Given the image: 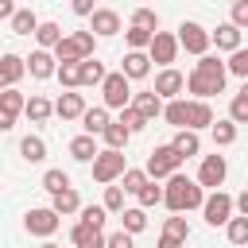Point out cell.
I'll use <instances>...</instances> for the list:
<instances>
[{
	"label": "cell",
	"instance_id": "obj_35",
	"mask_svg": "<svg viewBox=\"0 0 248 248\" xmlns=\"http://www.w3.org/2000/svg\"><path fill=\"white\" fill-rule=\"evenodd\" d=\"M128 140H132V132H128L120 120H112V124H108V132H105V143H108V151H124V147H128Z\"/></svg>",
	"mask_w": 248,
	"mask_h": 248
},
{
	"label": "cell",
	"instance_id": "obj_28",
	"mask_svg": "<svg viewBox=\"0 0 248 248\" xmlns=\"http://www.w3.org/2000/svg\"><path fill=\"white\" fill-rule=\"evenodd\" d=\"M62 39H66V35H62V27H58V23H50V19H46V23L39 27V35H35L39 50H58V43H62Z\"/></svg>",
	"mask_w": 248,
	"mask_h": 248
},
{
	"label": "cell",
	"instance_id": "obj_15",
	"mask_svg": "<svg viewBox=\"0 0 248 248\" xmlns=\"http://www.w3.org/2000/svg\"><path fill=\"white\" fill-rule=\"evenodd\" d=\"M27 74L39 78V81L58 78V58H54V50H31V58H27Z\"/></svg>",
	"mask_w": 248,
	"mask_h": 248
},
{
	"label": "cell",
	"instance_id": "obj_31",
	"mask_svg": "<svg viewBox=\"0 0 248 248\" xmlns=\"http://www.w3.org/2000/svg\"><path fill=\"white\" fill-rule=\"evenodd\" d=\"M43 190H46V194L54 198V194H66V190H74V186H70V174H66V170L50 167V170L43 174Z\"/></svg>",
	"mask_w": 248,
	"mask_h": 248
},
{
	"label": "cell",
	"instance_id": "obj_2",
	"mask_svg": "<svg viewBox=\"0 0 248 248\" xmlns=\"http://www.w3.org/2000/svg\"><path fill=\"white\" fill-rule=\"evenodd\" d=\"M205 190H202V182L198 178H186L182 170L174 174V178H167V186H163V205L170 209V213H190V209H202L205 205Z\"/></svg>",
	"mask_w": 248,
	"mask_h": 248
},
{
	"label": "cell",
	"instance_id": "obj_50",
	"mask_svg": "<svg viewBox=\"0 0 248 248\" xmlns=\"http://www.w3.org/2000/svg\"><path fill=\"white\" fill-rule=\"evenodd\" d=\"M108 248H136V240H132V232H124V229H120V232H112V236H108Z\"/></svg>",
	"mask_w": 248,
	"mask_h": 248
},
{
	"label": "cell",
	"instance_id": "obj_16",
	"mask_svg": "<svg viewBox=\"0 0 248 248\" xmlns=\"http://www.w3.org/2000/svg\"><path fill=\"white\" fill-rule=\"evenodd\" d=\"M120 74H124L128 81H143V78L151 74V54H147V50H128L124 62H120Z\"/></svg>",
	"mask_w": 248,
	"mask_h": 248
},
{
	"label": "cell",
	"instance_id": "obj_3",
	"mask_svg": "<svg viewBox=\"0 0 248 248\" xmlns=\"http://www.w3.org/2000/svg\"><path fill=\"white\" fill-rule=\"evenodd\" d=\"M93 46H97V35H93V31H74V35H66V39L58 43L54 58H58V66H66V62H85V58H97Z\"/></svg>",
	"mask_w": 248,
	"mask_h": 248
},
{
	"label": "cell",
	"instance_id": "obj_34",
	"mask_svg": "<svg viewBox=\"0 0 248 248\" xmlns=\"http://www.w3.org/2000/svg\"><path fill=\"white\" fill-rule=\"evenodd\" d=\"M124 39H128V50H151L155 31H147V27H128V31H124Z\"/></svg>",
	"mask_w": 248,
	"mask_h": 248
},
{
	"label": "cell",
	"instance_id": "obj_39",
	"mask_svg": "<svg viewBox=\"0 0 248 248\" xmlns=\"http://www.w3.org/2000/svg\"><path fill=\"white\" fill-rule=\"evenodd\" d=\"M147 182H151V174H147V170H140V167H128V174L120 178L124 194H140V190H143Z\"/></svg>",
	"mask_w": 248,
	"mask_h": 248
},
{
	"label": "cell",
	"instance_id": "obj_20",
	"mask_svg": "<svg viewBox=\"0 0 248 248\" xmlns=\"http://www.w3.org/2000/svg\"><path fill=\"white\" fill-rule=\"evenodd\" d=\"M54 112L62 116V120H81L89 108H85V101H81V93H62L58 101H54Z\"/></svg>",
	"mask_w": 248,
	"mask_h": 248
},
{
	"label": "cell",
	"instance_id": "obj_45",
	"mask_svg": "<svg viewBox=\"0 0 248 248\" xmlns=\"http://www.w3.org/2000/svg\"><path fill=\"white\" fill-rule=\"evenodd\" d=\"M81 221L105 232V221H108V209H105V205H85V209H81Z\"/></svg>",
	"mask_w": 248,
	"mask_h": 248
},
{
	"label": "cell",
	"instance_id": "obj_1",
	"mask_svg": "<svg viewBox=\"0 0 248 248\" xmlns=\"http://www.w3.org/2000/svg\"><path fill=\"white\" fill-rule=\"evenodd\" d=\"M225 78H229V62H221L217 54H205L194 62V70L186 74V89L194 93V101H209L213 93L225 89Z\"/></svg>",
	"mask_w": 248,
	"mask_h": 248
},
{
	"label": "cell",
	"instance_id": "obj_14",
	"mask_svg": "<svg viewBox=\"0 0 248 248\" xmlns=\"http://www.w3.org/2000/svg\"><path fill=\"white\" fill-rule=\"evenodd\" d=\"M89 31H93L97 39H112V35L120 31V12H112V8H97V12L89 16Z\"/></svg>",
	"mask_w": 248,
	"mask_h": 248
},
{
	"label": "cell",
	"instance_id": "obj_5",
	"mask_svg": "<svg viewBox=\"0 0 248 248\" xmlns=\"http://www.w3.org/2000/svg\"><path fill=\"white\" fill-rule=\"evenodd\" d=\"M128 174V159H124V151H101L97 155V163H93V178L101 182V186H112L116 178H124Z\"/></svg>",
	"mask_w": 248,
	"mask_h": 248
},
{
	"label": "cell",
	"instance_id": "obj_7",
	"mask_svg": "<svg viewBox=\"0 0 248 248\" xmlns=\"http://www.w3.org/2000/svg\"><path fill=\"white\" fill-rule=\"evenodd\" d=\"M101 93H105V108H120V112H124V108L132 105V97H136V93H132V81H128V78H124L120 70L105 78Z\"/></svg>",
	"mask_w": 248,
	"mask_h": 248
},
{
	"label": "cell",
	"instance_id": "obj_48",
	"mask_svg": "<svg viewBox=\"0 0 248 248\" xmlns=\"http://www.w3.org/2000/svg\"><path fill=\"white\" fill-rule=\"evenodd\" d=\"M120 124H124V128H128V132H132V136H136V132H143V128H147V120H143V116H140V112H136V108H132V105H128V108H124V112H120Z\"/></svg>",
	"mask_w": 248,
	"mask_h": 248
},
{
	"label": "cell",
	"instance_id": "obj_26",
	"mask_svg": "<svg viewBox=\"0 0 248 248\" xmlns=\"http://www.w3.org/2000/svg\"><path fill=\"white\" fill-rule=\"evenodd\" d=\"M50 209H54L58 217H70V213H81L85 205H81L78 190H66V194H54V198H50Z\"/></svg>",
	"mask_w": 248,
	"mask_h": 248
},
{
	"label": "cell",
	"instance_id": "obj_38",
	"mask_svg": "<svg viewBox=\"0 0 248 248\" xmlns=\"http://www.w3.org/2000/svg\"><path fill=\"white\" fill-rule=\"evenodd\" d=\"M209 136H213L217 147H229V143H236V124H232V120H217V124L209 128Z\"/></svg>",
	"mask_w": 248,
	"mask_h": 248
},
{
	"label": "cell",
	"instance_id": "obj_40",
	"mask_svg": "<svg viewBox=\"0 0 248 248\" xmlns=\"http://www.w3.org/2000/svg\"><path fill=\"white\" fill-rule=\"evenodd\" d=\"M163 232L186 244V240H190V221H186L182 213H174V217H167V221H163Z\"/></svg>",
	"mask_w": 248,
	"mask_h": 248
},
{
	"label": "cell",
	"instance_id": "obj_44",
	"mask_svg": "<svg viewBox=\"0 0 248 248\" xmlns=\"http://www.w3.org/2000/svg\"><path fill=\"white\" fill-rule=\"evenodd\" d=\"M108 213H124V186H105V202H101Z\"/></svg>",
	"mask_w": 248,
	"mask_h": 248
},
{
	"label": "cell",
	"instance_id": "obj_17",
	"mask_svg": "<svg viewBox=\"0 0 248 248\" xmlns=\"http://www.w3.org/2000/svg\"><path fill=\"white\" fill-rule=\"evenodd\" d=\"M70 244H74V248H108V236H105L101 229L78 221V225L70 229Z\"/></svg>",
	"mask_w": 248,
	"mask_h": 248
},
{
	"label": "cell",
	"instance_id": "obj_12",
	"mask_svg": "<svg viewBox=\"0 0 248 248\" xmlns=\"http://www.w3.org/2000/svg\"><path fill=\"white\" fill-rule=\"evenodd\" d=\"M19 112H27V97H23L19 89H4V93H0V128L12 132Z\"/></svg>",
	"mask_w": 248,
	"mask_h": 248
},
{
	"label": "cell",
	"instance_id": "obj_51",
	"mask_svg": "<svg viewBox=\"0 0 248 248\" xmlns=\"http://www.w3.org/2000/svg\"><path fill=\"white\" fill-rule=\"evenodd\" d=\"M74 12H78V16H93V12H97V8H93V4H89V0H74Z\"/></svg>",
	"mask_w": 248,
	"mask_h": 248
},
{
	"label": "cell",
	"instance_id": "obj_6",
	"mask_svg": "<svg viewBox=\"0 0 248 248\" xmlns=\"http://www.w3.org/2000/svg\"><path fill=\"white\" fill-rule=\"evenodd\" d=\"M209 43H213V31H205L202 23H194V19L178 23V46H182V50L205 58V54H209Z\"/></svg>",
	"mask_w": 248,
	"mask_h": 248
},
{
	"label": "cell",
	"instance_id": "obj_19",
	"mask_svg": "<svg viewBox=\"0 0 248 248\" xmlns=\"http://www.w3.org/2000/svg\"><path fill=\"white\" fill-rule=\"evenodd\" d=\"M27 74V58H19V54H4L0 58V85L4 89H16V81Z\"/></svg>",
	"mask_w": 248,
	"mask_h": 248
},
{
	"label": "cell",
	"instance_id": "obj_46",
	"mask_svg": "<svg viewBox=\"0 0 248 248\" xmlns=\"http://www.w3.org/2000/svg\"><path fill=\"white\" fill-rule=\"evenodd\" d=\"M229 74H236L240 81H248V46H240L236 54H229Z\"/></svg>",
	"mask_w": 248,
	"mask_h": 248
},
{
	"label": "cell",
	"instance_id": "obj_11",
	"mask_svg": "<svg viewBox=\"0 0 248 248\" xmlns=\"http://www.w3.org/2000/svg\"><path fill=\"white\" fill-rule=\"evenodd\" d=\"M225 174H229L225 155H205V159H202V167H198V182H202V190H213V194L221 190Z\"/></svg>",
	"mask_w": 248,
	"mask_h": 248
},
{
	"label": "cell",
	"instance_id": "obj_18",
	"mask_svg": "<svg viewBox=\"0 0 248 248\" xmlns=\"http://www.w3.org/2000/svg\"><path fill=\"white\" fill-rule=\"evenodd\" d=\"M132 108H136V112L151 124L155 116H163V112H167V101H163L155 89H147V93H136V97H132Z\"/></svg>",
	"mask_w": 248,
	"mask_h": 248
},
{
	"label": "cell",
	"instance_id": "obj_10",
	"mask_svg": "<svg viewBox=\"0 0 248 248\" xmlns=\"http://www.w3.org/2000/svg\"><path fill=\"white\" fill-rule=\"evenodd\" d=\"M178 50H182V46H178V35H170V31H159L147 54H151V62H155L159 70H174V58H178Z\"/></svg>",
	"mask_w": 248,
	"mask_h": 248
},
{
	"label": "cell",
	"instance_id": "obj_9",
	"mask_svg": "<svg viewBox=\"0 0 248 248\" xmlns=\"http://www.w3.org/2000/svg\"><path fill=\"white\" fill-rule=\"evenodd\" d=\"M58 225H62V217H58L50 205H43V209H27V213H23V229H27L31 236H54Z\"/></svg>",
	"mask_w": 248,
	"mask_h": 248
},
{
	"label": "cell",
	"instance_id": "obj_30",
	"mask_svg": "<svg viewBox=\"0 0 248 248\" xmlns=\"http://www.w3.org/2000/svg\"><path fill=\"white\" fill-rule=\"evenodd\" d=\"M19 155H23L27 163H43V159H46V143H43V136H23V140H19Z\"/></svg>",
	"mask_w": 248,
	"mask_h": 248
},
{
	"label": "cell",
	"instance_id": "obj_52",
	"mask_svg": "<svg viewBox=\"0 0 248 248\" xmlns=\"http://www.w3.org/2000/svg\"><path fill=\"white\" fill-rule=\"evenodd\" d=\"M159 248H182V240H174V236L163 232V236H159Z\"/></svg>",
	"mask_w": 248,
	"mask_h": 248
},
{
	"label": "cell",
	"instance_id": "obj_43",
	"mask_svg": "<svg viewBox=\"0 0 248 248\" xmlns=\"http://www.w3.org/2000/svg\"><path fill=\"white\" fill-rule=\"evenodd\" d=\"M58 81H62L66 89H78V85H81V62H66V66H58Z\"/></svg>",
	"mask_w": 248,
	"mask_h": 248
},
{
	"label": "cell",
	"instance_id": "obj_33",
	"mask_svg": "<svg viewBox=\"0 0 248 248\" xmlns=\"http://www.w3.org/2000/svg\"><path fill=\"white\" fill-rule=\"evenodd\" d=\"M50 112H54V105H50L46 97H39V93H31V97H27V120H31V124H43Z\"/></svg>",
	"mask_w": 248,
	"mask_h": 248
},
{
	"label": "cell",
	"instance_id": "obj_36",
	"mask_svg": "<svg viewBox=\"0 0 248 248\" xmlns=\"http://www.w3.org/2000/svg\"><path fill=\"white\" fill-rule=\"evenodd\" d=\"M120 221H124L120 229L136 236V232H143V229H147V209H140V205H136V209H124V213H120Z\"/></svg>",
	"mask_w": 248,
	"mask_h": 248
},
{
	"label": "cell",
	"instance_id": "obj_23",
	"mask_svg": "<svg viewBox=\"0 0 248 248\" xmlns=\"http://www.w3.org/2000/svg\"><path fill=\"white\" fill-rule=\"evenodd\" d=\"M213 43H217V50H229V54H236V50H240V27H236V23H217V31H213Z\"/></svg>",
	"mask_w": 248,
	"mask_h": 248
},
{
	"label": "cell",
	"instance_id": "obj_55",
	"mask_svg": "<svg viewBox=\"0 0 248 248\" xmlns=\"http://www.w3.org/2000/svg\"><path fill=\"white\" fill-rule=\"evenodd\" d=\"M39 248H62V244H50V240H46V244H39Z\"/></svg>",
	"mask_w": 248,
	"mask_h": 248
},
{
	"label": "cell",
	"instance_id": "obj_41",
	"mask_svg": "<svg viewBox=\"0 0 248 248\" xmlns=\"http://www.w3.org/2000/svg\"><path fill=\"white\" fill-rule=\"evenodd\" d=\"M132 27H147V31L159 35V12L155 8H136L132 12Z\"/></svg>",
	"mask_w": 248,
	"mask_h": 248
},
{
	"label": "cell",
	"instance_id": "obj_25",
	"mask_svg": "<svg viewBox=\"0 0 248 248\" xmlns=\"http://www.w3.org/2000/svg\"><path fill=\"white\" fill-rule=\"evenodd\" d=\"M108 124H112V120H108V108H105V105H97V108H89V112L81 116L85 136H105V132H108Z\"/></svg>",
	"mask_w": 248,
	"mask_h": 248
},
{
	"label": "cell",
	"instance_id": "obj_42",
	"mask_svg": "<svg viewBox=\"0 0 248 248\" xmlns=\"http://www.w3.org/2000/svg\"><path fill=\"white\" fill-rule=\"evenodd\" d=\"M136 202H140V209H151V205H163V186H155V178L136 194Z\"/></svg>",
	"mask_w": 248,
	"mask_h": 248
},
{
	"label": "cell",
	"instance_id": "obj_24",
	"mask_svg": "<svg viewBox=\"0 0 248 248\" xmlns=\"http://www.w3.org/2000/svg\"><path fill=\"white\" fill-rule=\"evenodd\" d=\"M163 120H167L170 128H178V132H186V128H190V101H186V97H178V101H170V105H167V112H163Z\"/></svg>",
	"mask_w": 248,
	"mask_h": 248
},
{
	"label": "cell",
	"instance_id": "obj_32",
	"mask_svg": "<svg viewBox=\"0 0 248 248\" xmlns=\"http://www.w3.org/2000/svg\"><path fill=\"white\" fill-rule=\"evenodd\" d=\"M105 62L101 58H85L81 62V85H105Z\"/></svg>",
	"mask_w": 248,
	"mask_h": 248
},
{
	"label": "cell",
	"instance_id": "obj_47",
	"mask_svg": "<svg viewBox=\"0 0 248 248\" xmlns=\"http://www.w3.org/2000/svg\"><path fill=\"white\" fill-rule=\"evenodd\" d=\"M229 120H232L236 128H240V124H248V101H244L240 93H236V97L229 101Z\"/></svg>",
	"mask_w": 248,
	"mask_h": 248
},
{
	"label": "cell",
	"instance_id": "obj_29",
	"mask_svg": "<svg viewBox=\"0 0 248 248\" xmlns=\"http://www.w3.org/2000/svg\"><path fill=\"white\" fill-rule=\"evenodd\" d=\"M170 147H174L182 159H190V155H198V151H202V140H198V132H174Z\"/></svg>",
	"mask_w": 248,
	"mask_h": 248
},
{
	"label": "cell",
	"instance_id": "obj_37",
	"mask_svg": "<svg viewBox=\"0 0 248 248\" xmlns=\"http://www.w3.org/2000/svg\"><path fill=\"white\" fill-rule=\"evenodd\" d=\"M225 232H229V244L232 248H248V217H232L225 225Z\"/></svg>",
	"mask_w": 248,
	"mask_h": 248
},
{
	"label": "cell",
	"instance_id": "obj_22",
	"mask_svg": "<svg viewBox=\"0 0 248 248\" xmlns=\"http://www.w3.org/2000/svg\"><path fill=\"white\" fill-rule=\"evenodd\" d=\"M70 155H74L78 163H97V155H101V151H97V136H85V132L74 136V140H70Z\"/></svg>",
	"mask_w": 248,
	"mask_h": 248
},
{
	"label": "cell",
	"instance_id": "obj_54",
	"mask_svg": "<svg viewBox=\"0 0 248 248\" xmlns=\"http://www.w3.org/2000/svg\"><path fill=\"white\" fill-rule=\"evenodd\" d=\"M240 97H244V101H248V81H244V85H240Z\"/></svg>",
	"mask_w": 248,
	"mask_h": 248
},
{
	"label": "cell",
	"instance_id": "obj_13",
	"mask_svg": "<svg viewBox=\"0 0 248 248\" xmlns=\"http://www.w3.org/2000/svg\"><path fill=\"white\" fill-rule=\"evenodd\" d=\"M182 89H186V74H178V70H159V74H155V93H159L167 105L178 101Z\"/></svg>",
	"mask_w": 248,
	"mask_h": 248
},
{
	"label": "cell",
	"instance_id": "obj_8",
	"mask_svg": "<svg viewBox=\"0 0 248 248\" xmlns=\"http://www.w3.org/2000/svg\"><path fill=\"white\" fill-rule=\"evenodd\" d=\"M232 209H236V198H229L225 190H217V194H209L205 198V205H202V217H205V225H229L232 221Z\"/></svg>",
	"mask_w": 248,
	"mask_h": 248
},
{
	"label": "cell",
	"instance_id": "obj_4",
	"mask_svg": "<svg viewBox=\"0 0 248 248\" xmlns=\"http://www.w3.org/2000/svg\"><path fill=\"white\" fill-rule=\"evenodd\" d=\"M182 163H186V159H182L170 143H159V147H151V151H147V167H143V170L159 182V178H174Z\"/></svg>",
	"mask_w": 248,
	"mask_h": 248
},
{
	"label": "cell",
	"instance_id": "obj_27",
	"mask_svg": "<svg viewBox=\"0 0 248 248\" xmlns=\"http://www.w3.org/2000/svg\"><path fill=\"white\" fill-rule=\"evenodd\" d=\"M39 27H43V23H39V16H35L31 8H19L16 19H12V31H16V35H39Z\"/></svg>",
	"mask_w": 248,
	"mask_h": 248
},
{
	"label": "cell",
	"instance_id": "obj_21",
	"mask_svg": "<svg viewBox=\"0 0 248 248\" xmlns=\"http://www.w3.org/2000/svg\"><path fill=\"white\" fill-rule=\"evenodd\" d=\"M213 124H217V116H213L209 101H194L190 97V128L186 132H202V128H213Z\"/></svg>",
	"mask_w": 248,
	"mask_h": 248
},
{
	"label": "cell",
	"instance_id": "obj_49",
	"mask_svg": "<svg viewBox=\"0 0 248 248\" xmlns=\"http://www.w3.org/2000/svg\"><path fill=\"white\" fill-rule=\"evenodd\" d=\"M229 23H236L240 31L248 27V0H236V4H232V12H229Z\"/></svg>",
	"mask_w": 248,
	"mask_h": 248
},
{
	"label": "cell",
	"instance_id": "obj_53",
	"mask_svg": "<svg viewBox=\"0 0 248 248\" xmlns=\"http://www.w3.org/2000/svg\"><path fill=\"white\" fill-rule=\"evenodd\" d=\"M236 209H240V217H248V190L236 198Z\"/></svg>",
	"mask_w": 248,
	"mask_h": 248
}]
</instances>
